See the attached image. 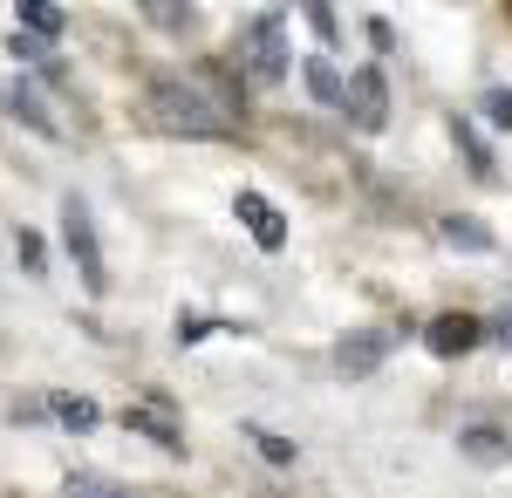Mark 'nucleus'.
I'll list each match as a JSON object with an SVG mask.
<instances>
[{
    "label": "nucleus",
    "instance_id": "2",
    "mask_svg": "<svg viewBox=\"0 0 512 498\" xmlns=\"http://www.w3.org/2000/svg\"><path fill=\"white\" fill-rule=\"evenodd\" d=\"M62 239H69V260L82 267V287L103 294V287H110V267H103V246H96V226H89V205H82V198L62 205Z\"/></svg>",
    "mask_w": 512,
    "mask_h": 498
},
{
    "label": "nucleus",
    "instance_id": "4",
    "mask_svg": "<svg viewBox=\"0 0 512 498\" xmlns=\"http://www.w3.org/2000/svg\"><path fill=\"white\" fill-rule=\"evenodd\" d=\"M342 110H349L355 130H383V116H390V89H383V76H376V69H355L349 89H342Z\"/></svg>",
    "mask_w": 512,
    "mask_h": 498
},
{
    "label": "nucleus",
    "instance_id": "21",
    "mask_svg": "<svg viewBox=\"0 0 512 498\" xmlns=\"http://www.w3.org/2000/svg\"><path fill=\"white\" fill-rule=\"evenodd\" d=\"M205 328H212V321H205V314H185V321H178V342H198V335H205Z\"/></svg>",
    "mask_w": 512,
    "mask_h": 498
},
{
    "label": "nucleus",
    "instance_id": "16",
    "mask_svg": "<svg viewBox=\"0 0 512 498\" xmlns=\"http://www.w3.org/2000/svg\"><path fill=\"white\" fill-rule=\"evenodd\" d=\"M151 21H158V28H192L198 14L192 7H151Z\"/></svg>",
    "mask_w": 512,
    "mask_h": 498
},
{
    "label": "nucleus",
    "instance_id": "1",
    "mask_svg": "<svg viewBox=\"0 0 512 498\" xmlns=\"http://www.w3.org/2000/svg\"><path fill=\"white\" fill-rule=\"evenodd\" d=\"M144 116L158 130H171V137H226L233 130V110L192 76H158L151 96H144Z\"/></svg>",
    "mask_w": 512,
    "mask_h": 498
},
{
    "label": "nucleus",
    "instance_id": "19",
    "mask_svg": "<svg viewBox=\"0 0 512 498\" xmlns=\"http://www.w3.org/2000/svg\"><path fill=\"white\" fill-rule=\"evenodd\" d=\"M7 48H14V55H28V62H41V55H48V41H35V35H14Z\"/></svg>",
    "mask_w": 512,
    "mask_h": 498
},
{
    "label": "nucleus",
    "instance_id": "3",
    "mask_svg": "<svg viewBox=\"0 0 512 498\" xmlns=\"http://www.w3.org/2000/svg\"><path fill=\"white\" fill-rule=\"evenodd\" d=\"M246 76L253 82L287 76V14H260V21L246 28Z\"/></svg>",
    "mask_w": 512,
    "mask_h": 498
},
{
    "label": "nucleus",
    "instance_id": "10",
    "mask_svg": "<svg viewBox=\"0 0 512 498\" xmlns=\"http://www.w3.org/2000/svg\"><path fill=\"white\" fill-rule=\"evenodd\" d=\"M458 444H465V458H478V464H506L512 458V444L499 437V430H465Z\"/></svg>",
    "mask_w": 512,
    "mask_h": 498
},
{
    "label": "nucleus",
    "instance_id": "15",
    "mask_svg": "<svg viewBox=\"0 0 512 498\" xmlns=\"http://www.w3.org/2000/svg\"><path fill=\"white\" fill-rule=\"evenodd\" d=\"M485 123H492V130H512V89H492V96H485Z\"/></svg>",
    "mask_w": 512,
    "mask_h": 498
},
{
    "label": "nucleus",
    "instance_id": "17",
    "mask_svg": "<svg viewBox=\"0 0 512 498\" xmlns=\"http://www.w3.org/2000/svg\"><path fill=\"white\" fill-rule=\"evenodd\" d=\"M69 498H123V492H110L103 478H69Z\"/></svg>",
    "mask_w": 512,
    "mask_h": 498
},
{
    "label": "nucleus",
    "instance_id": "11",
    "mask_svg": "<svg viewBox=\"0 0 512 498\" xmlns=\"http://www.w3.org/2000/svg\"><path fill=\"white\" fill-rule=\"evenodd\" d=\"M48 410H55V423H62V430H96V417H103L89 396H55Z\"/></svg>",
    "mask_w": 512,
    "mask_h": 498
},
{
    "label": "nucleus",
    "instance_id": "7",
    "mask_svg": "<svg viewBox=\"0 0 512 498\" xmlns=\"http://www.w3.org/2000/svg\"><path fill=\"white\" fill-rule=\"evenodd\" d=\"M233 212H239V226L253 232V239H260L267 253H280V246H287V219H280V212H274V205H267L260 192H239Z\"/></svg>",
    "mask_w": 512,
    "mask_h": 498
},
{
    "label": "nucleus",
    "instance_id": "20",
    "mask_svg": "<svg viewBox=\"0 0 512 498\" xmlns=\"http://www.w3.org/2000/svg\"><path fill=\"white\" fill-rule=\"evenodd\" d=\"M21 267L41 273V239H35V232H21Z\"/></svg>",
    "mask_w": 512,
    "mask_h": 498
},
{
    "label": "nucleus",
    "instance_id": "18",
    "mask_svg": "<svg viewBox=\"0 0 512 498\" xmlns=\"http://www.w3.org/2000/svg\"><path fill=\"white\" fill-rule=\"evenodd\" d=\"M308 28H315L321 41H335V14H328V7H308Z\"/></svg>",
    "mask_w": 512,
    "mask_h": 498
},
{
    "label": "nucleus",
    "instance_id": "14",
    "mask_svg": "<svg viewBox=\"0 0 512 498\" xmlns=\"http://www.w3.org/2000/svg\"><path fill=\"white\" fill-rule=\"evenodd\" d=\"M7 110H14V116H28V123H35V130H41V137H55V123L41 116V103H35V96H28V89H14V96H7Z\"/></svg>",
    "mask_w": 512,
    "mask_h": 498
},
{
    "label": "nucleus",
    "instance_id": "5",
    "mask_svg": "<svg viewBox=\"0 0 512 498\" xmlns=\"http://www.w3.org/2000/svg\"><path fill=\"white\" fill-rule=\"evenodd\" d=\"M383 355H390V335L362 328V335H342V342H335V369H342V376H376Z\"/></svg>",
    "mask_w": 512,
    "mask_h": 498
},
{
    "label": "nucleus",
    "instance_id": "22",
    "mask_svg": "<svg viewBox=\"0 0 512 498\" xmlns=\"http://www.w3.org/2000/svg\"><path fill=\"white\" fill-rule=\"evenodd\" d=\"M485 335H492V342H512V314H492V321H485Z\"/></svg>",
    "mask_w": 512,
    "mask_h": 498
},
{
    "label": "nucleus",
    "instance_id": "6",
    "mask_svg": "<svg viewBox=\"0 0 512 498\" xmlns=\"http://www.w3.org/2000/svg\"><path fill=\"white\" fill-rule=\"evenodd\" d=\"M424 342H431V355H465V348L485 342V321H472V314H437L431 328H424Z\"/></svg>",
    "mask_w": 512,
    "mask_h": 498
},
{
    "label": "nucleus",
    "instance_id": "9",
    "mask_svg": "<svg viewBox=\"0 0 512 498\" xmlns=\"http://www.w3.org/2000/svg\"><path fill=\"white\" fill-rule=\"evenodd\" d=\"M21 28L35 41H55L62 35V7H48V0H21Z\"/></svg>",
    "mask_w": 512,
    "mask_h": 498
},
{
    "label": "nucleus",
    "instance_id": "13",
    "mask_svg": "<svg viewBox=\"0 0 512 498\" xmlns=\"http://www.w3.org/2000/svg\"><path fill=\"white\" fill-rule=\"evenodd\" d=\"M130 430H151V437H158L164 451H185V437H178V430H171L164 417H151V410H130Z\"/></svg>",
    "mask_w": 512,
    "mask_h": 498
},
{
    "label": "nucleus",
    "instance_id": "12",
    "mask_svg": "<svg viewBox=\"0 0 512 498\" xmlns=\"http://www.w3.org/2000/svg\"><path fill=\"white\" fill-rule=\"evenodd\" d=\"M437 232H444L451 246H472V253H485V246H492V232L478 226V219H444V226H437Z\"/></svg>",
    "mask_w": 512,
    "mask_h": 498
},
{
    "label": "nucleus",
    "instance_id": "8",
    "mask_svg": "<svg viewBox=\"0 0 512 498\" xmlns=\"http://www.w3.org/2000/svg\"><path fill=\"white\" fill-rule=\"evenodd\" d=\"M301 82H308V96H315V103H335V110H342V89H349V82L335 76V62H308V69H301Z\"/></svg>",
    "mask_w": 512,
    "mask_h": 498
}]
</instances>
